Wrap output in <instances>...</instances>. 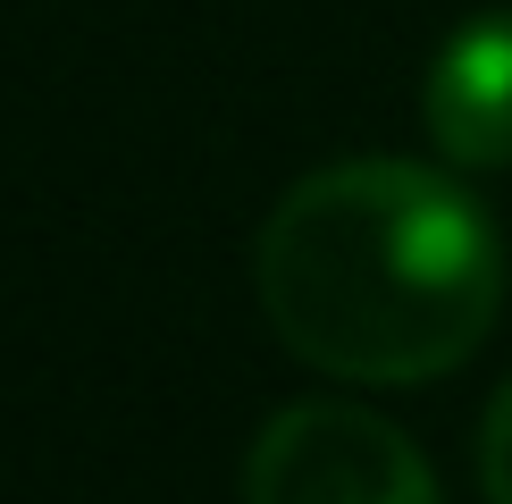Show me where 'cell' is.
Wrapping results in <instances>:
<instances>
[{
  "instance_id": "obj_1",
  "label": "cell",
  "mask_w": 512,
  "mask_h": 504,
  "mask_svg": "<svg viewBox=\"0 0 512 504\" xmlns=\"http://www.w3.org/2000/svg\"><path fill=\"white\" fill-rule=\"evenodd\" d=\"M252 278L277 345L353 387H412L471 362L504 311V244L420 160L311 168L269 210Z\"/></svg>"
},
{
  "instance_id": "obj_2",
  "label": "cell",
  "mask_w": 512,
  "mask_h": 504,
  "mask_svg": "<svg viewBox=\"0 0 512 504\" xmlns=\"http://www.w3.org/2000/svg\"><path fill=\"white\" fill-rule=\"evenodd\" d=\"M244 504H445L429 454L387 412L286 404L244 454Z\"/></svg>"
},
{
  "instance_id": "obj_3",
  "label": "cell",
  "mask_w": 512,
  "mask_h": 504,
  "mask_svg": "<svg viewBox=\"0 0 512 504\" xmlns=\"http://www.w3.org/2000/svg\"><path fill=\"white\" fill-rule=\"evenodd\" d=\"M429 135L462 168H512V9L471 17L429 68Z\"/></svg>"
},
{
  "instance_id": "obj_4",
  "label": "cell",
  "mask_w": 512,
  "mask_h": 504,
  "mask_svg": "<svg viewBox=\"0 0 512 504\" xmlns=\"http://www.w3.org/2000/svg\"><path fill=\"white\" fill-rule=\"evenodd\" d=\"M479 488H487V504H512V378L479 420Z\"/></svg>"
}]
</instances>
